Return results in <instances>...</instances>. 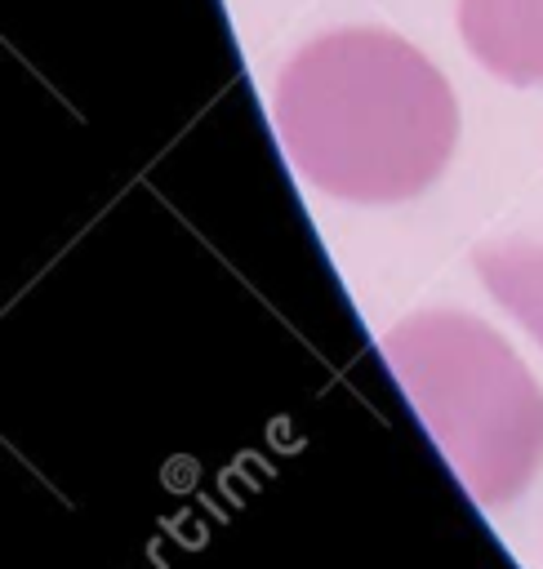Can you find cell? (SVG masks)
Masks as SVG:
<instances>
[{
  "mask_svg": "<svg viewBox=\"0 0 543 569\" xmlns=\"http://www.w3.org/2000/svg\"><path fill=\"white\" fill-rule=\"evenodd\" d=\"M272 120L294 169L347 204L423 196L458 147V98L405 36L338 27L280 71Z\"/></svg>",
  "mask_w": 543,
  "mask_h": 569,
  "instance_id": "6da1fadb",
  "label": "cell"
},
{
  "mask_svg": "<svg viewBox=\"0 0 543 569\" xmlns=\"http://www.w3.org/2000/svg\"><path fill=\"white\" fill-rule=\"evenodd\" d=\"M476 276L485 293L543 347V244L503 240L476 249Z\"/></svg>",
  "mask_w": 543,
  "mask_h": 569,
  "instance_id": "277c9868",
  "label": "cell"
},
{
  "mask_svg": "<svg viewBox=\"0 0 543 569\" xmlns=\"http://www.w3.org/2000/svg\"><path fill=\"white\" fill-rule=\"evenodd\" d=\"M458 36L490 76L543 84V0H458Z\"/></svg>",
  "mask_w": 543,
  "mask_h": 569,
  "instance_id": "3957f363",
  "label": "cell"
},
{
  "mask_svg": "<svg viewBox=\"0 0 543 569\" xmlns=\"http://www.w3.org/2000/svg\"><path fill=\"white\" fill-rule=\"evenodd\" d=\"M383 356L454 480L503 507L543 471V387L481 316L432 307L383 333Z\"/></svg>",
  "mask_w": 543,
  "mask_h": 569,
  "instance_id": "7a4b0ae2",
  "label": "cell"
}]
</instances>
